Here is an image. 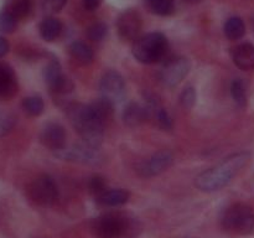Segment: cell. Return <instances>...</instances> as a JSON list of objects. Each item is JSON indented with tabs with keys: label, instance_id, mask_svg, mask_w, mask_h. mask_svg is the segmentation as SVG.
<instances>
[{
	"label": "cell",
	"instance_id": "cell-1",
	"mask_svg": "<svg viewBox=\"0 0 254 238\" xmlns=\"http://www.w3.org/2000/svg\"><path fill=\"white\" fill-rule=\"evenodd\" d=\"M67 116L74 130L83 143L98 149L103 141L106 119L92 107V104L72 103L67 107Z\"/></svg>",
	"mask_w": 254,
	"mask_h": 238
},
{
	"label": "cell",
	"instance_id": "cell-2",
	"mask_svg": "<svg viewBox=\"0 0 254 238\" xmlns=\"http://www.w3.org/2000/svg\"><path fill=\"white\" fill-rule=\"evenodd\" d=\"M251 154L240 151L223 159L221 163L201 173L196 178V186L203 192H215L226 187L236 175L247 165Z\"/></svg>",
	"mask_w": 254,
	"mask_h": 238
},
{
	"label": "cell",
	"instance_id": "cell-3",
	"mask_svg": "<svg viewBox=\"0 0 254 238\" xmlns=\"http://www.w3.org/2000/svg\"><path fill=\"white\" fill-rule=\"evenodd\" d=\"M133 56L144 64L163 61L169 51L168 39L161 32H150L136 37L133 42Z\"/></svg>",
	"mask_w": 254,
	"mask_h": 238
},
{
	"label": "cell",
	"instance_id": "cell-4",
	"mask_svg": "<svg viewBox=\"0 0 254 238\" xmlns=\"http://www.w3.org/2000/svg\"><path fill=\"white\" fill-rule=\"evenodd\" d=\"M221 225L227 232L235 235H250L254 230V211L246 203H233L223 211Z\"/></svg>",
	"mask_w": 254,
	"mask_h": 238
},
{
	"label": "cell",
	"instance_id": "cell-5",
	"mask_svg": "<svg viewBox=\"0 0 254 238\" xmlns=\"http://www.w3.org/2000/svg\"><path fill=\"white\" fill-rule=\"evenodd\" d=\"M128 220L117 212L103 213L94 220L92 230L97 238H124L129 230Z\"/></svg>",
	"mask_w": 254,
	"mask_h": 238
},
{
	"label": "cell",
	"instance_id": "cell-6",
	"mask_svg": "<svg viewBox=\"0 0 254 238\" xmlns=\"http://www.w3.org/2000/svg\"><path fill=\"white\" fill-rule=\"evenodd\" d=\"M30 200L39 206H51L59 198V188L49 175H39L27 187Z\"/></svg>",
	"mask_w": 254,
	"mask_h": 238
},
{
	"label": "cell",
	"instance_id": "cell-7",
	"mask_svg": "<svg viewBox=\"0 0 254 238\" xmlns=\"http://www.w3.org/2000/svg\"><path fill=\"white\" fill-rule=\"evenodd\" d=\"M190 68V61L186 57H170V59H168V61L164 62V66L159 77L166 87H176L188 76Z\"/></svg>",
	"mask_w": 254,
	"mask_h": 238
},
{
	"label": "cell",
	"instance_id": "cell-8",
	"mask_svg": "<svg viewBox=\"0 0 254 238\" xmlns=\"http://www.w3.org/2000/svg\"><path fill=\"white\" fill-rule=\"evenodd\" d=\"M99 92L101 98L106 99L112 104L118 103L123 99L126 92V82L123 76L114 69L104 72L99 81Z\"/></svg>",
	"mask_w": 254,
	"mask_h": 238
},
{
	"label": "cell",
	"instance_id": "cell-9",
	"mask_svg": "<svg viewBox=\"0 0 254 238\" xmlns=\"http://www.w3.org/2000/svg\"><path fill=\"white\" fill-rule=\"evenodd\" d=\"M44 78L51 92L56 94H67L73 89V84L66 76H64L61 64L56 59H52L45 67Z\"/></svg>",
	"mask_w": 254,
	"mask_h": 238
},
{
	"label": "cell",
	"instance_id": "cell-10",
	"mask_svg": "<svg viewBox=\"0 0 254 238\" xmlns=\"http://www.w3.org/2000/svg\"><path fill=\"white\" fill-rule=\"evenodd\" d=\"M55 155L60 159L69 161H77L82 164H97L101 161V154L98 153V149L92 148V146L86 145H74L71 148L60 149L55 153Z\"/></svg>",
	"mask_w": 254,
	"mask_h": 238
},
{
	"label": "cell",
	"instance_id": "cell-11",
	"mask_svg": "<svg viewBox=\"0 0 254 238\" xmlns=\"http://www.w3.org/2000/svg\"><path fill=\"white\" fill-rule=\"evenodd\" d=\"M174 160L173 154L169 150H160L151 155L148 160L141 163L139 166V174L144 178H153V176L160 175L171 166Z\"/></svg>",
	"mask_w": 254,
	"mask_h": 238
},
{
	"label": "cell",
	"instance_id": "cell-12",
	"mask_svg": "<svg viewBox=\"0 0 254 238\" xmlns=\"http://www.w3.org/2000/svg\"><path fill=\"white\" fill-rule=\"evenodd\" d=\"M119 36L123 40L134 41L140 34L141 30V16L138 11L133 9L126 10L122 12L117 21Z\"/></svg>",
	"mask_w": 254,
	"mask_h": 238
},
{
	"label": "cell",
	"instance_id": "cell-13",
	"mask_svg": "<svg viewBox=\"0 0 254 238\" xmlns=\"http://www.w3.org/2000/svg\"><path fill=\"white\" fill-rule=\"evenodd\" d=\"M66 130L59 123H49L41 131V143L54 153L66 146Z\"/></svg>",
	"mask_w": 254,
	"mask_h": 238
},
{
	"label": "cell",
	"instance_id": "cell-14",
	"mask_svg": "<svg viewBox=\"0 0 254 238\" xmlns=\"http://www.w3.org/2000/svg\"><path fill=\"white\" fill-rule=\"evenodd\" d=\"M17 92V81L14 71L6 63L0 62V98L9 99Z\"/></svg>",
	"mask_w": 254,
	"mask_h": 238
},
{
	"label": "cell",
	"instance_id": "cell-15",
	"mask_svg": "<svg viewBox=\"0 0 254 238\" xmlns=\"http://www.w3.org/2000/svg\"><path fill=\"white\" fill-rule=\"evenodd\" d=\"M232 59L236 66L243 71L254 69V45L241 44L233 49Z\"/></svg>",
	"mask_w": 254,
	"mask_h": 238
},
{
	"label": "cell",
	"instance_id": "cell-16",
	"mask_svg": "<svg viewBox=\"0 0 254 238\" xmlns=\"http://www.w3.org/2000/svg\"><path fill=\"white\" fill-rule=\"evenodd\" d=\"M149 114H150V112H149L148 107H143L140 104L131 102L126 107L123 112L124 123L128 126L135 128V126L141 125L148 119Z\"/></svg>",
	"mask_w": 254,
	"mask_h": 238
},
{
	"label": "cell",
	"instance_id": "cell-17",
	"mask_svg": "<svg viewBox=\"0 0 254 238\" xmlns=\"http://www.w3.org/2000/svg\"><path fill=\"white\" fill-rule=\"evenodd\" d=\"M130 193L123 188H112L106 190L103 193L97 196V202L104 207H118L126 205L129 201Z\"/></svg>",
	"mask_w": 254,
	"mask_h": 238
},
{
	"label": "cell",
	"instance_id": "cell-18",
	"mask_svg": "<svg viewBox=\"0 0 254 238\" xmlns=\"http://www.w3.org/2000/svg\"><path fill=\"white\" fill-rule=\"evenodd\" d=\"M69 54L77 63L83 64V66L92 63L93 61V50L82 41L72 42L69 45Z\"/></svg>",
	"mask_w": 254,
	"mask_h": 238
},
{
	"label": "cell",
	"instance_id": "cell-19",
	"mask_svg": "<svg viewBox=\"0 0 254 238\" xmlns=\"http://www.w3.org/2000/svg\"><path fill=\"white\" fill-rule=\"evenodd\" d=\"M61 30L62 24L56 17L47 16L40 24V35H41V37L45 41L51 42L56 40L59 35L61 34Z\"/></svg>",
	"mask_w": 254,
	"mask_h": 238
},
{
	"label": "cell",
	"instance_id": "cell-20",
	"mask_svg": "<svg viewBox=\"0 0 254 238\" xmlns=\"http://www.w3.org/2000/svg\"><path fill=\"white\" fill-rule=\"evenodd\" d=\"M246 25L243 20L238 16L230 17L225 24V35L227 39L236 41L245 36Z\"/></svg>",
	"mask_w": 254,
	"mask_h": 238
},
{
	"label": "cell",
	"instance_id": "cell-21",
	"mask_svg": "<svg viewBox=\"0 0 254 238\" xmlns=\"http://www.w3.org/2000/svg\"><path fill=\"white\" fill-rule=\"evenodd\" d=\"M145 1L149 9L159 16H168L173 14L175 9L174 0H145Z\"/></svg>",
	"mask_w": 254,
	"mask_h": 238
},
{
	"label": "cell",
	"instance_id": "cell-22",
	"mask_svg": "<svg viewBox=\"0 0 254 238\" xmlns=\"http://www.w3.org/2000/svg\"><path fill=\"white\" fill-rule=\"evenodd\" d=\"M22 108L29 116L37 117L42 114L45 109L44 99L40 96H30L22 101Z\"/></svg>",
	"mask_w": 254,
	"mask_h": 238
},
{
	"label": "cell",
	"instance_id": "cell-23",
	"mask_svg": "<svg viewBox=\"0 0 254 238\" xmlns=\"http://www.w3.org/2000/svg\"><path fill=\"white\" fill-rule=\"evenodd\" d=\"M231 94H232L233 101L236 102L237 106H246V103H247V89H246V84L242 79H233L232 83H231Z\"/></svg>",
	"mask_w": 254,
	"mask_h": 238
},
{
	"label": "cell",
	"instance_id": "cell-24",
	"mask_svg": "<svg viewBox=\"0 0 254 238\" xmlns=\"http://www.w3.org/2000/svg\"><path fill=\"white\" fill-rule=\"evenodd\" d=\"M32 0H17L12 4L10 12L16 17V20L24 19L31 12Z\"/></svg>",
	"mask_w": 254,
	"mask_h": 238
},
{
	"label": "cell",
	"instance_id": "cell-25",
	"mask_svg": "<svg viewBox=\"0 0 254 238\" xmlns=\"http://www.w3.org/2000/svg\"><path fill=\"white\" fill-rule=\"evenodd\" d=\"M17 20L10 11L0 12V32L11 34L16 29Z\"/></svg>",
	"mask_w": 254,
	"mask_h": 238
},
{
	"label": "cell",
	"instance_id": "cell-26",
	"mask_svg": "<svg viewBox=\"0 0 254 238\" xmlns=\"http://www.w3.org/2000/svg\"><path fill=\"white\" fill-rule=\"evenodd\" d=\"M108 34V27L104 22H94L88 29V37L92 41H102Z\"/></svg>",
	"mask_w": 254,
	"mask_h": 238
},
{
	"label": "cell",
	"instance_id": "cell-27",
	"mask_svg": "<svg viewBox=\"0 0 254 238\" xmlns=\"http://www.w3.org/2000/svg\"><path fill=\"white\" fill-rule=\"evenodd\" d=\"M88 190L96 197L101 195V193H103L107 190V182L104 178H102L101 175L92 176L88 180Z\"/></svg>",
	"mask_w": 254,
	"mask_h": 238
},
{
	"label": "cell",
	"instance_id": "cell-28",
	"mask_svg": "<svg viewBox=\"0 0 254 238\" xmlns=\"http://www.w3.org/2000/svg\"><path fill=\"white\" fill-rule=\"evenodd\" d=\"M15 118L5 111H0V138L7 135L14 129Z\"/></svg>",
	"mask_w": 254,
	"mask_h": 238
},
{
	"label": "cell",
	"instance_id": "cell-29",
	"mask_svg": "<svg viewBox=\"0 0 254 238\" xmlns=\"http://www.w3.org/2000/svg\"><path fill=\"white\" fill-rule=\"evenodd\" d=\"M196 97L197 96H196L195 88L191 86L186 87V88L180 93V97H179V99H180V104L183 106V108L185 109L192 108L196 103Z\"/></svg>",
	"mask_w": 254,
	"mask_h": 238
},
{
	"label": "cell",
	"instance_id": "cell-30",
	"mask_svg": "<svg viewBox=\"0 0 254 238\" xmlns=\"http://www.w3.org/2000/svg\"><path fill=\"white\" fill-rule=\"evenodd\" d=\"M67 4V0H42V10L46 14L54 15L60 12Z\"/></svg>",
	"mask_w": 254,
	"mask_h": 238
},
{
	"label": "cell",
	"instance_id": "cell-31",
	"mask_svg": "<svg viewBox=\"0 0 254 238\" xmlns=\"http://www.w3.org/2000/svg\"><path fill=\"white\" fill-rule=\"evenodd\" d=\"M82 2H83L84 9L88 11H94L102 4V0H82Z\"/></svg>",
	"mask_w": 254,
	"mask_h": 238
},
{
	"label": "cell",
	"instance_id": "cell-32",
	"mask_svg": "<svg viewBox=\"0 0 254 238\" xmlns=\"http://www.w3.org/2000/svg\"><path fill=\"white\" fill-rule=\"evenodd\" d=\"M9 52V42L5 40V37L0 36V59L4 57Z\"/></svg>",
	"mask_w": 254,
	"mask_h": 238
},
{
	"label": "cell",
	"instance_id": "cell-33",
	"mask_svg": "<svg viewBox=\"0 0 254 238\" xmlns=\"http://www.w3.org/2000/svg\"><path fill=\"white\" fill-rule=\"evenodd\" d=\"M185 2H188V4H198V2L201 1V0H184Z\"/></svg>",
	"mask_w": 254,
	"mask_h": 238
}]
</instances>
